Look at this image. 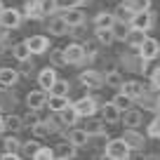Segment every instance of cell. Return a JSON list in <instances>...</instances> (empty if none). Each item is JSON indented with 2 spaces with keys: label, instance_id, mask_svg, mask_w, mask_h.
<instances>
[{
  "label": "cell",
  "instance_id": "obj_13",
  "mask_svg": "<svg viewBox=\"0 0 160 160\" xmlns=\"http://www.w3.org/2000/svg\"><path fill=\"white\" fill-rule=\"evenodd\" d=\"M68 141L75 146V148H80V146H87V141H90V134H87L85 127H71Z\"/></svg>",
  "mask_w": 160,
  "mask_h": 160
},
{
  "label": "cell",
  "instance_id": "obj_49",
  "mask_svg": "<svg viewBox=\"0 0 160 160\" xmlns=\"http://www.w3.org/2000/svg\"><path fill=\"white\" fill-rule=\"evenodd\" d=\"M158 106H160V101H158Z\"/></svg>",
  "mask_w": 160,
  "mask_h": 160
},
{
  "label": "cell",
  "instance_id": "obj_8",
  "mask_svg": "<svg viewBox=\"0 0 160 160\" xmlns=\"http://www.w3.org/2000/svg\"><path fill=\"white\" fill-rule=\"evenodd\" d=\"M26 47H28L31 54H42V52L50 47V40H47L45 35H31V38L26 40Z\"/></svg>",
  "mask_w": 160,
  "mask_h": 160
},
{
  "label": "cell",
  "instance_id": "obj_32",
  "mask_svg": "<svg viewBox=\"0 0 160 160\" xmlns=\"http://www.w3.org/2000/svg\"><path fill=\"white\" fill-rule=\"evenodd\" d=\"M146 134L151 137V139H160V115L158 118H153L148 122V127H146Z\"/></svg>",
  "mask_w": 160,
  "mask_h": 160
},
{
  "label": "cell",
  "instance_id": "obj_6",
  "mask_svg": "<svg viewBox=\"0 0 160 160\" xmlns=\"http://www.w3.org/2000/svg\"><path fill=\"white\" fill-rule=\"evenodd\" d=\"M64 52V59H66V64H80V61L85 59V47L82 45H78V42H71L66 50H61Z\"/></svg>",
  "mask_w": 160,
  "mask_h": 160
},
{
  "label": "cell",
  "instance_id": "obj_19",
  "mask_svg": "<svg viewBox=\"0 0 160 160\" xmlns=\"http://www.w3.org/2000/svg\"><path fill=\"white\" fill-rule=\"evenodd\" d=\"M80 82H82L85 87L97 90V87L101 85V75L97 73V71H82V73H80Z\"/></svg>",
  "mask_w": 160,
  "mask_h": 160
},
{
  "label": "cell",
  "instance_id": "obj_10",
  "mask_svg": "<svg viewBox=\"0 0 160 160\" xmlns=\"http://www.w3.org/2000/svg\"><path fill=\"white\" fill-rule=\"evenodd\" d=\"M45 104H47L45 90H33V92H28V97H26V106H28L31 111H40Z\"/></svg>",
  "mask_w": 160,
  "mask_h": 160
},
{
  "label": "cell",
  "instance_id": "obj_7",
  "mask_svg": "<svg viewBox=\"0 0 160 160\" xmlns=\"http://www.w3.org/2000/svg\"><path fill=\"white\" fill-rule=\"evenodd\" d=\"M54 82H57V71L52 68V66H47V68H42V71L38 73V85H40V90L50 92Z\"/></svg>",
  "mask_w": 160,
  "mask_h": 160
},
{
  "label": "cell",
  "instance_id": "obj_39",
  "mask_svg": "<svg viewBox=\"0 0 160 160\" xmlns=\"http://www.w3.org/2000/svg\"><path fill=\"white\" fill-rule=\"evenodd\" d=\"M127 17H132L130 7H127V5H120L118 7V19H127Z\"/></svg>",
  "mask_w": 160,
  "mask_h": 160
},
{
  "label": "cell",
  "instance_id": "obj_1",
  "mask_svg": "<svg viewBox=\"0 0 160 160\" xmlns=\"http://www.w3.org/2000/svg\"><path fill=\"white\" fill-rule=\"evenodd\" d=\"M106 155H111L115 160H127L130 158V146L122 141V137L120 139H108L106 141Z\"/></svg>",
  "mask_w": 160,
  "mask_h": 160
},
{
  "label": "cell",
  "instance_id": "obj_41",
  "mask_svg": "<svg viewBox=\"0 0 160 160\" xmlns=\"http://www.w3.org/2000/svg\"><path fill=\"white\" fill-rule=\"evenodd\" d=\"M52 64H66V59H64V52H54V54H52Z\"/></svg>",
  "mask_w": 160,
  "mask_h": 160
},
{
  "label": "cell",
  "instance_id": "obj_4",
  "mask_svg": "<svg viewBox=\"0 0 160 160\" xmlns=\"http://www.w3.org/2000/svg\"><path fill=\"white\" fill-rule=\"evenodd\" d=\"M0 24L5 26V28H17L21 24V12L14 10V7H5V10L0 12Z\"/></svg>",
  "mask_w": 160,
  "mask_h": 160
},
{
  "label": "cell",
  "instance_id": "obj_2",
  "mask_svg": "<svg viewBox=\"0 0 160 160\" xmlns=\"http://www.w3.org/2000/svg\"><path fill=\"white\" fill-rule=\"evenodd\" d=\"M137 50H139V54H141L144 61H153L155 57L160 54V42L153 40V38H144V42H141Z\"/></svg>",
  "mask_w": 160,
  "mask_h": 160
},
{
  "label": "cell",
  "instance_id": "obj_40",
  "mask_svg": "<svg viewBox=\"0 0 160 160\" xmlns=\"http://www.w3.org/2000/svg\"><path fill=\"white\" fill-rule=\"evenodd\" d=\"M151 85H153L155 90H160V68L153 71V75H151Z\"/></svg>",
  "mask_w": 160,
  "mask_h": 160
},
{
  "label": "cell",
  "instance_id": "obj_26",
  "mask_svg": "<svg viewBox=\"0 0 160 160\" xmlns=\"http://www.w3.org/2000/svg\"><path fill=\"white\" fill-rule=\"evenodd\" d=\"M125 5L130 7L132 14H137V12H146V10H151V0H127Z\"/></svg>",
  "mask_w": 160,
  "mask_h": 160
},
{
  "label": "cell",
  "instance_id": "obj_46",
  "mask_svg": "<svg viewBox=\"0 0 160 160\" xmlns=\"http://www.w3.org/2000/svg\"><path fill=\"white\" fill-rule=\"evenodd\" d=\"M99 160H115V158H111V155H106V153H104V155H101Z\"/></svg>",
  "mask_w": 160,
  "mask_h": 160
},
{
  "label": "cell",
  "instance_id": "obj_16",
  "mask_svg": "<svg viewBox=\"0 0 160 160\" xmlns=\"http://www.w3.org/2000/svg\"><path fill=\"white\" fill-rule=\"evenodd\" d=\"M61 19L66 21V26H80L85 21V14L80 12V7H71V10H64Z\"/></svg>",
  "mask_w": 160,
  "mask_h": 160
},
{
  "label": "cell",
  "instance_id": "obj_12",
  "mask_svg": "<svg viewBox=\"0 0 160 160\" xmlns=\"http://www.w3.org/2000/svg\"><path fill=\"white\" fill-rule=\"evenodd\" d=\"M120 120H122V125L127 127V130H137V127L141 125V113L137 108H127L120 113Z\"/></svg>",
  "mask_w": 160,
  "mask_h": 160
},
{
  "label": "cell",
  "instance_id": "obj_31",
  "mask_svg": "<svg viewBox=\"0 0 160 160\" xmlns=\"http://www.w3.org/2000/svg\"><path fill=\"white\" fill-rule=\"evenodd\" d=\"M97 40H99L101 45H111V42H113V31L111 28H97Z\"/></svg>",
  "mask_w": 160,
  "mask_h": 160
},
{
  "label": "cell",
  "instance_id": "obj_33",
  "mask_svg": "<svg viewBox=\"0 0 160 160\" xmlns=\"http://www.w3.org/2000/svg\"><path fill=\"white\" fill-rule=\"evenodd\" d=\"M26 14H28L31 19H38V17H42V10H40V0H31L28 5H26Z\"/></svg>",
  "mask_w": 160,
  "mask_h": 160
},
{
  "label": "cell",
  "instance_id": "obj_11",
  "mask_svg": "<svg viewBox=\"0 0 160 160\" xmlns=\"http://www.w3.org/2000/svg\"><path fill=\"white\" fill-rule=\"evenodd\" d=\"M120 92H122V94H127L132 101H134V99H141V97H144V85H141V82H137V80H127V82H122V85H120Z\"/></svg>",
  "mask_w": 160,
  "mask_h": 160
},
{
  "label": "cell",
  "instance_id": "obj_14",
  "mask_svg": "<svg viewBox=\"0 0 160 160\" xmlns=\"http://www.w3.org/2000/svg\"><path fill=\"white\" fill-rule=\"evenodd\" d=\"M52 151H54V158H61V160H73L75 153H78V148H75L71 141H61V144H57V148H52Z\"/></svg>",
  "mask_w": 160,
  "mask_h": 160
},
{
  "label": "cell",
  "instance_id": "obj_34",
  "mask_svg": "<svg viewBox=\"0 0 160 160\" xmlns=\"http://www.w3.org/2000/svg\"><path fill=\"white\" fill-rule=\"evenodd\" d=\"M31 160H54V151L47 148V146H42V148H40V151H38V153H35Z\"/></svg>",
  "mask_w": 160,
  "mask_h": 160
},
{
  "label": "cell",
  "instance_id": "obj_44",
  "mask_svg": "<svg viewBox=\"0 0 160 160\" xmlns=\"http://www.w3.org/2000/svg\"><path fill=\"white\" fill-rule=\"evenodd\" d=\"M0 132H5V118L0 115Z\"/></svg>",
  "mask_w": 160,
  "mask_h": 160
},
{
  "label": "cell",
  "instance_id": "obj_29",
  "mask_svg": "<svg viewBox=\"0 0 160 160\" xmlns=\"http://www.w3.org/2000/svg\"><path fill=\"white\" fill-rule=\"evenodd\" d=\"M21 127H24V120H21L19 115H7V118H5V130H10V132H19Z\"/></svg>",
  "mask_w": 160,
  "mask_h": 160
},
{
  "label": "cell",
  "instance_id": "obj_28",
  "mask_svg": "<svg viewBox=\"0 0 160 160\" xmlns=\"http://www.w3.org/2000/svg\"><path fill=\"white\" fill-rule=\"evenodd\" d=\"M104 80H106V85L113 87V90H120V85L125 82V80H122V75H120V71H111V73L106 75Z\"/></svg>",
  "mask_w": 160,
  "mask_h": 160
},
{
  "label": "cell",
  "instance_id": "obj_45",
  "mask_svg": "<svg viewBox=\"0 0 160 160\" xmlns=\"http://www.w3.org/2000/svg\"><path fill=\"white\" fill-rule=\"evenodd\" d=\"M144 160H160V158H158V155H155V153H151V155H146Z\"/></svg>",
  "mask_w": 160,
  "mask_h": 160
},
{
  "label": "cell",
  "instance_id": "obj_30",
  "mask_svg": "<svg viewBox=\"0 0 160 160\" xmlns=\"http://www.w3.org/2000/svg\"><path fill=\"white\" fill-rule=\"evenodd\" d=\"M50 94H57V97H66V94H68V80H59V78H57V82L52 85Z\"/></svg>",
  "mask_w": 160,
  "mask_h": 160
},
{
  "label": "cell",
  "instance_id": "obj_5",
  "mask_svg": "<svg viewBox=\"0 0 160 160\" xmlns=\"http://www.w3.org/2000/svg\"><path fill=\"white\" fill-rule=\"evenodd\" d=\"M73 106H75L80 118H92V115L97 113V101L92 99V97H82V99H78Z\"/></svg>",
  "mask_w": 160,
  "mask_h": 160
},
{
  "label": "cell",
  "instance_id": "obj_24",
  "mask_svg": "<svg viewBox=\"0 0 160 160\" xmlns=\"http://www.w3.org/2000/svg\"><path fill=\"white\" fill-rule=\"evenodd\" d=\"M144 38H146V31H139V28H130V33H127V42H130L132 47H139L141 42H144Z\"/></svg>",
  "mask_w": 160,
  "mask_h": 160
},
{
  "label": "cell",
  "instance_id": "obj_20",
  "mask_svg": "<svg viewBox=\"0 0 160 160\" xmlns=\"http://www.w3.org/2000/svg\"><path fill=\"white\" fill-rule=\"evenodd\" d=\"M101 115H104V122H118L120 120V111L113 106V101H106L104 106H101Z\"/></svg>",
  "mask_w": 160,
  "mask_h": 160
},
{
  "label": "cell",
  "instance_id": "obj_38",
  "mask_svg": "<svg viewBox=\"0 0 160 160\" xmlns=\"http://www.w3.org/2000/svg\"><path fill=\"white\" fill-rule=\"evenodd\" d=\"M47 132H50V127H47V122H40V120H38V122H35V125H33V134H35V137H45Z\"/></svg>",
  "mask_w": 160,
  "mask_h": 160
},
{
  "label": "cell",
  "instance_id": "obj_22",
  "mask_svg": "<svg viewBox=\"0 0 160 160\" xmlns=\"http://www.w3.org/2000/svg\"><path fill=\"white\" fill-rule=\"evenodd\" d=\"M111 101H113V106L120 111V113H122V111H127V108H132V99H130L127 94H122V92H118Z\"/></svg>",
  "mask_w": 160,
  "mask_h": 160
},
{
  "label": "cell",
  "instance_id": "obj_35",
  "mask_svg": "<svg viewBox=\"0 0 160 160\" xmlns=\"http://www.w3.org/2000/svg\"><path fill=\"white\" fill-rule=\"evenodd\" d=\"M66 28H68V26H66V21H64V19L52 21V24H50V31H52L54 35H66Z\"/></svg>",
  "mask_w": 160,
  "mask_h": 160
},
{
  "label": "cell",
  "instance_id": "obj_17",
  "mask_svg": "<svg viewBox=\"0 0 160 160\" xmlns=\"http://www.w3.org/2000/svg\"><path fill=\"white\" fill-rule=\"evenodd\" d=\"M111 31H113V38H115V40H125L127 33H130V21H125V19H113Z\"/></svg>",
  "mask_w": 160,
  "mask_h": 160
},
{
  "label": "cell",
  "instance_id": "obj_18",
  "mask_svg": "<svg viewBox=\"0 0 160 160\" xmlns=\"http://www.w3.org/2000/svg\"><path fill=\"white\" fill-rule=\"evenodd\" d=\"M17 78H19V73L14 68H10V66L0 68V87H12L17 82Z\"/></svg>",
  "mask_w": 160,
  "mask_h": 160
},
{
  "label": "cell",
  "instance_id": "obj_25",
  "mask_svg": "<svg viewBox=\"0 0 160 160\" xmlns=\"http://www.w3.org/2000/svg\"><path fill=\"white\" fill-rule=\"evenodd\" d=\"M40 148H42V144H40L38 139H31V141H24V144H21V153L28 155V158H33Z\"/></svg>",
  "mask_w": 160,
  "mask_h": 160
},
{
  "label": "cell",
  "instance_id": "obj_48",
  "mask_svg": "<svg viewBox=\"0 0 160 160\" xmlns=\"http://www.w3.org/2000/svg\"><path fill=\"white\" fill-rule=\"evenodd\" d=\"M54 160H61V158H54Z\"/></svg>",
  "mask_w": 160,
  "mask_h": 160
},
{
  "label": "cell",
  "instance_id": "obj_43",
  "mask_svg": "<svg viewBox=\"0 0 160 160\" xmlns=\"http://www.w3.org/2000/svg\"><path fill=\"white\" fill-rule=\"evenodd\" d=\"M144 158H146V155L141 153V151H134V155H132V151H130V158H127V160H144Z\"/></svg>",
  "mask_w": 160,
  "mask_h": 160
},
{
  "label": "cell",
  "instance_id": "obj_37",
  "mask_svg": "<svg viewBox=\"0 0 160 160\" xmlns=\"http://www.w3.org/2000/svg\"><path fill=\"white\" fill-rule=\"evenodd\" d=\"M85 0H57V7H64V10H71V7H80Z\"/></svg>",
  "mask_w": 160,
  "mask_h": 160
},
{
  "label": "cell",
  "instance_id": "obj_27",
  "mask_svg": "<svg viewBox=\"0 0 160 160\" xmlns=\"http://www.w3.org/2000/svg\"><path fill=\"white\" fill-rule=\"evenodd\" d=\"M19 148H21V141L17 137H5L2 139V151L5 153H19Z\"/></svg>",
  "mask_w": 160,
  "mask_h": 160
},
{
  "label": "cell",
  "instance_id": "obj_36",
  "mask_svg": "<svg viewBox=\"0 0 160 160\" xmlns=\"http://www.w3.org/2000/svg\"><path fill=\"white\" fill-rule=\"evenodd\" d=\"M14 57H17L19 61H26V59L31 57V52H28V47H26V42H21V45L14 47Z\"/></svg>",
  "mask_w": 160,
  "mask_h": 160
},
{
  "label": "cell",
  "instance_id": "obj_47",
  "mask_svg": "<svg viewBox=\"0 0 160 160\" xmlns=\"http://www.w3.org/2000/svg\"><path fill=\"white\" fill-rule=\"evenodd\" d=\"M2 10H5V7H2V0H0V12H2Z\"/></svg>",
  "mask_w": 160,
  "mask_h": 160
},
{
  "label": "cell",
  "instance_id": "obj_23",
  "mask_svg": "<svg viewBox=\"0 0 160 160\" xmlns=\"http://www.w3.org/2000/svg\"><path fill=\"white\" fill-rule=\"evenodd\" d=\"M113 19H115V14H111V12H101V14L94 17V26H97V28H111V26H113Z\"/></svg>",
  "mask_w": 160,
  "mask_h": 160
},
{
  "label": "cell",
  "instance_id": "obj_21",
  "mask_svg": "<svg viewBox=\"0 0 160 160\" xmlns=\"http://www.w3.org/2000/svg\"><path fill=\"white\" fill-rule=\"evenodd\" d=\"M71 101H68V97H57V94H50L47 97V108L50 111H54V113H59L61 108H66V106H68Z\"/></svg>",
  "mask_w": 160,
  "mask_h": 160
},
{
  "label": "cell",
  "instance_id": "obj_9",
  "mask_svg": "<svg viewBox=\"0 0 160 160\" xmlns=\"http://www.w3.org/2000/svg\"><path fill=\"white\" fill-rule=\"evenodd\" d=\"M122 141L130 146V151H141V146L146 144V137L141 134V132H137V130H127L125 134H122Z\"/></svg>",
  "mask_w": 160,
  "mask_h": 160
},
{
  "label": "cell",
  "instance_id": "obj_3",
  "mask_svg": "<svg viewBox=\"0 0 160 160\" xmlns=\"http://www.w3.org/2000/svg\"><path fill=\"white\" fill-rule=\"evenodd\" d=\"M151 26H153V14H151V10H146V12H137V14H132V17H130V28L148 31Z\"/></svg>",
  "mask_w": 160,
  "mask_h": 160
},
{
  "label": "cell",
  "instance_id": "obj_42",
  "mask_svg": "<svg viewBox=\"0 0 160 160\" xmlns=\"http://www.w3.org/2000/svg\"><path fill=\"white\" fill-rule=\"evenodd\" d=\"M0 160H21V158H19V153H5V151H2Z\"/></svg>",
  "mask_w": 160,
  "mask_h": 160
},
{
  "label": "cell",
  "instance_id": "obj_15",
  "mask_svg": "<svg viewBox=\"0 0 160 160\" xmlns=\"http://www.w3.org/2000/svg\"><path fill=\"white\" fill-rule=\"evenodd\" d=\"M78 118H80V115H78V111H75L73 104H68L66 108L59 111V120L64 122L66 127H75V125H78Z\"/></svg>",
  "mask_w": 160,
  "mask_h": 160
}]
</instances>
